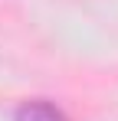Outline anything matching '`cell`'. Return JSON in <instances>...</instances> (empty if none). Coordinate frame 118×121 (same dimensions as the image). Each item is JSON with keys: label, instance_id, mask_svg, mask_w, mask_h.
<instances>
[{"label": "cell", "instance_id": "obj_1", "mask_svg": "<svg viewBox=\"0 0 118 121\" xmlns=\"http://www.w3.org/2000/svg\"><path fill=\"white\" fill-rule=\"evenodd\" d=\"M17 121H66L62 111L53 108L49 101H26L17 111Z\"/></svg>", "mask_w": 118, "mask_h": 121}]
</instances>
